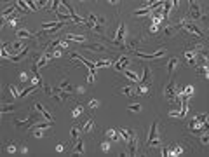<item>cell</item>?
<instances>
[{"instance_id": "1", "label": "cell", "mask_w": 209, "mask_h": 157, "mask_svg": "<svg viewBox=\"0 0 209 157\" xmlns=\"http://www.w3.org/2000/svg\"><path fill=\"white\" fill-rule=\"evenodd\" d=\"M152 147H160V138H159V122L153 121L152 128H150V135L146 140V149H152Z\"/></svg>"}, {"instance_id": "2", "label": "cell", "mask_w": 209, "mask_h": 157, "mask_svg": "<svg viewBox=\"0 0 209 157\" xmlns=\"http://www.w3.org/2000/svg\"><path fill=\"white\" fill-rule=\"evenodd\" d=\"M127 149H129V155L138 154V133L136 131H131V136L127 140Z\"/></svg>"}, {"instance_id": "3", "label": "cell", "mask_w": 209, "mask_h": 157, "mask_svg": "<svg viewBox=\"0 0 209 157\" xmlns=\"http://www.w3.org/2000/svg\"><path fill=\"white\" fill-rule=\"evenodd\" d=\"M197 52H199V47L187 49L183 52V56H185V59H187V63L190 65V66H197V59H195V54H197Z\"/></svg>"}, {"instance_id": "4", "label": "cell", "mask_w": 209, "mask_h": 157, "mask_svg": "<svg viewBox=\"0 0 209 157\" xmlns=\"http://www.w3.org/2000/svg\"><path fill=\"white\" fill-rule=\"evenodd\" d=\"M37 121H38V115L35 114V112H32V114L28 115L26 121H18V119H16V121H14V126H16V128H26V126H30V124H33V122H37Z\"/></svg>"}, {"instance_id": "5", "label": "cell", "mask_w": 209, "mask_h": 157, "mask_svg": "<svg viewBox=\"0 0 209 157\" xmlns=\"http://www.w3.org/2000/svg\"><path fill=\"white\" fill-rule=\"evenodd\" d=\"M188 129H190L192 133H195V135H201L202 131H206V129H207V124H206V122L190 121V124H188Z\"/></svg>"}, {"instance_id": "6", "label": "cell", "mask_w": 209, "mask_h": 157, "mask_svg": "<svg viewBox=\"0 0 209 157\" xmlns=\"http://www.w3.org/2000/svg\"><path fill=\"white\" fill-rule=\"evenodd\" d=\"M183 154V147L181 145H169L164 152H162V155L164 157H169V155H181Z\"/></svg>"}, {"instance_id": "7", "label": "cell", "mask_w": 209, "mask_h": 157, "mask_svg": "<svg viewBox=\"0 0 209 157\" xmlns=\"http://www.w3.org/2000/svg\"><path fill=\"white\" fill-rule=\"evenodd\" d=\"M138 84H145V86H150V84H152V70H150V65L145 66V70H143V78L138 80Z\"/></svg>"}, {"instance_id": "8", "label": "cell", "mask_w": 209, "mask_h": 157, "mask_svg": "<svg viewBox=\"0 0 209 157\" xmlns=\"http://www.w3.org/2000/svg\"><path fill=\"white\" fill-rule=\"evenodd\" d=\"M139 42H141V37H129V38H127V44H125V49L136 51L139 47Z\"/></svg>"}, {"instance_id": "9", "label": "cell", "mask_w": 209, "mask_h": 157, "mask_svg": "<svg viewBox=\"0 0 209 157\" xmlns=\"http://www.w3.org/2000/svg\"><path fill=\"white\" fill-rule=\"evenodd\" d=\"M166 54V49H159L155 51V52H152V54H141V52H136V56L139 58H145V59H155V58H160Z\"/></svg>"}, {"instance_id": "10", "label": "cell", "mask_w": 209, "mask_h": 157, "mask_svg": "<svg viewBox=\"0 0 209 157\" xmlns=\"http://www.w3.org/2000/svg\"><path fill=\"white\" fill-rule=\"evenodd\" d=\"M190 18H192V19H201V18H202L201 9L197 7V4H195V2H190Z\"/></svg>"}, {"instance_id": "11", "label": "cell", "mask_w": 209, "mask_h": 157, "mask_svg": "<svg viewBox=\"0 0 209 157\" xmlns=\"http://www.w3.org/2000/svg\"><path fill=\"white\" fill-rule=\"evenodd\" d=\"M183 28H187L188 32H192V33H194V35H197V37H204V33H202L201 30L197 28V26H195L194 23H183Z\"/></svg>"}, {"instance_id": "12", "label": "cell", "mask_w": 209, "mask_h": 157, "mask_svg": "<svg viewBox=\"0 0 209 157\" xmlns=\"http://www.w3.org/2000/svg\"><path fill=\"white\" fill-rule=\"evenodd\" d=\"M85 47H87V49L96 51V52H103V51H108V49H106V45H103V44H96V42L85 44Z\"/></svg>"}, {"instance_id": "13", "label": "cell", "mask_w": 209, "mask_h": 157, "mask_svg": "<svg viewBox=\"0 0 209 157\" xmlns=\"http://www.w3.org/2000/svg\"><path fill=\"white\" fill-rule=\"evenodd\" d=\"M59 89H61V91H66V93H75L77 91V87H73L68 80H63L61 84H59Z\"/></svg>"}, {"instance_id": "14", "label": "cell", "mask_w": 209, "mask_h": 157, "mask_svg": "<svg viewBox=\"0 0 209 157\" xmlns=\"http://www.w3.org/2000/svg\"><path fill=\"white\" fill-rule=\"evenodd\" d=\"M26 54H28V49L25 47V49H21L19 54H16V56H11V58H7V59H9V61H12V63H18V61H21V59L26 56Z\"/></svg>"}, {"instance_id": "15", "label": "cell", "mask_w": 209, "mask_h": 157, "mask_svg": "<svg viewBox=\"0 0 209 157\" xmlns=\"http://www.w3.org/2000/svg\"><path fill=\"white\" fill-rule=\"evenodd\" d=\"M65 38L66 40H73V42H80V44H85V40H87L84 35H73V33H68Z\"/></svg>"}, {"instance_id": "16", "label": "cell", "mask_w": 209, "mask_h": 157, "mask_svg": "<svg viewBox=\"0 0 209 157\" xmlns=\"http://www.w3.org/2000/svg\"><path fill=\"white\" fill-rule=\"evenodd\" d=\"M16 37H18V38H30V37H33L32 35V33H30V32H28V30H25V28H19L18 30V32H16Z\"/></svg>"}, {"instance_id": "17", "label": "cell", "mask_w": 209, "mask_h": 157, "mask_svg": "<svg viewBox=\"0 0 209 157\" xmlns=\"http://www.w3.org/2000/svg\"><path fill=\"white\" fill-rule=\"evenodd\" d=\"M35 107H37V110H38V112H40V114L44 115V117H45V119H47V121H51V122H52V115L49 114V112H47V110H45V108H44V107H42L40 103H37V105H35Z\"/></svg>"}, {"instance_id": "18", "label": "cell", "mask_w": 209, "mask_h": 157, "mask_svg": "<svg viewBox=\"0 0 209 157\" xmlns=\"http://www.w3.org/2000/svg\"><path fill=\"white\" fill-rule=\"evenodd\" d=\"M4 147H5V149H7V152H9V154H16V150L19 149V147H18V143H16V142H7L5 145H4Z\"/></svg>"}, {"instance_id": "19", "label": "cell", "mask_w": 209, "mask_h": 157, "mask_svg": "<svg viewBox=\"0 0 209 157\" xmlns=\"http://www.w3.org/2000/svg\"><path fill=\"white\" fill-rule=\"evenodd\" d=\"M73 154L84 155V142H82V140H77V142H75V152H73Z\"/></svg>"}, {"instance_id": "20", "label": "cell", "mask_w": 209, "mask_h": 157, "mask_svg": "<svg viewBox=\"0 0 209 157\" xmlns=\"http://www.w3.org/2000/svg\"><path fill=\"white\" fill-rule=\"evenodd\" d=\"M106 136H108V140H111V142H118V133L115 129H108V131H106Z\"/></svg>"}, {"instance_id": "21", "label": "cell", "mask_w": 209, "mask_h": 157, "mask_svg": "<svg viewBox=\"0 0 209 157\" xmlns=\"http://www.w3.org/2000/svg\"><path fill=\"white\" fill-rule=\"evenodd\" d=\"M49 59H51V54H44V56L38 59V63H37V66L38 68H42V66H45V65L49 63Z\"/></svg>"}, {"instance_id": "22", "label": "cell", "mask_w": 209, "mask_h": 157, "mask_svg": "<svg viewBox=\"0 0 209 157\" xmlns=\"http://www.w3.org/2000/svg\"><path fill=\"white\" fill-rule=\"evenodd\" d=\"M176 65H178V59H176V58H171L169 63H167V72H169V75H173V70H174Z\"/></svg>"}, {"instance_id": "23", "label": "cell", "mask_w": 209, "mask_h": 157, "mask_svg": "<svg viewBox=\"0 0 209 157\" xmlns=\"http://www.w3.org/2000/svg\"><path fill=\"white\" fill-rule=\"evenodd\" d=\"M84 131L85 133H91V131H94V119L91 117L89 121L85 122V126H84Z\"/></svg>"}, {"instance_id": "24", "label": "cell", "mask_w": 209, "mask_h": 157, "mask_svg": "<svg viewBox=\"0 0 209 157\" xmlns=\"http://www.w3.org/2000/svg\"><path fill=\"white\" fill-rule=\"evenodd\" d=\"M122 73H124V75H125V77H127V78H131V80H134V82H138V75H136V73H134V72H129V70H124V72H122Z\"/></svg>"}, {"instance_id": "25", "label": "cell", "mask_w": 209, "mask_h": 157, "mask_svg": "<svg viewBox=\"0 0 209 157\" xmlns=\"http://www.w3.org/2000/svg\"><path fill=\"white\" fill-rule=\"evenodd\" d=\"M7 89H9V91L12 93V96H14V98H21V93H19V91H18V87H16V86H12V84H9V86H7Z\"/></svg>"}, {"instance_id": "26", "label": "cell", "mask_w": 209, "mask_h": 157, "mask_svg": "<svg viewBox=\"0 0 209 157\" xmlns=\"http://www.w3.org/2000/svg\"><path fill=\"white\" fill-rule=\"evenodd\" d=\"M118 135H120V138H122L124 142H127L129 136H131V131H127V129H118Z\"/></svg>"}, {"instance_id": "27", "label": "cell", "mask_w": 209, "mask_h": 157, "mask_svg": "<svg viewBox=\"0 0 209 157\" xmlns=\"http://www.w3.org/2000/svg\"><path fill=\"white\" fill-rule=\"evenodd\" d=\"M14 110H16V105H12V103L11 105H4L2 107V114H9V112H14Z\"/></svg>"}, {"instance_id": "28", "label": "cell", "mask_w": 209, "mask_h": 157, "mask_svg": "<svg viewBox=\"0 0 209 157\" xmlns=\"http://www.w3.org/2000/svg\"><path fill=\"white\" fill-rule=\"evenodd\" d=\"M70 136H71V140H73V142H77V140H78V128H77V126H73V128H71V131H70Z\"/></svg>"}, {"instance_id": "29", "label": "cell", "mask_w": 209, "mask_h": 157, "mask_svg": "<svg viewBox=\"0 0 209 157\" xmlns=\"http://www.w3.org/2000/svg\"><path fill=\"white\" fill-rule=\"evenodd\" d=\"M80 114H82V107H80V105H77V107L73 108V112H71V117L77 119V117H80Z\"/></svg>"}, {"instance_id": "30", "label": "cell", "mask_w": 209, "mask_h": 157, "mask_svg": "<svg viewBox=\"0 0 209 157\" xmlns=\"http://www.w3.org/2000/svg\"><path fill=\"white\" fill-rule=\"evenodd\" d=\"M110 65H111L110 59H99V61L96 63V68H101V66H110Z\"/></svg>"}, {"instance_id": "31", "label": "cell", "mask_w": 209, "mask_h": 157, "mask_svg": "<svg viewBox=\"0 0 209 157\" xmlns=\"http://www.w3.org/2000/svg\"><path fill=\"white\" fill-rule=\"evenodd\" d=\"M18 7H21L25 12H32V9L28 5V2H18Z\"/></svg>"}, {"instance_id": "32", "label": "cell", "mask_w": 209, "mask_h": 157, "mask_svg": "<svg viewBox=\"0 0 209 157\" xmlns=\"http://www.w3.org/2000/svg\"><path fill=\"white\" fill-rule=\"evenodd\" d=\"M146 14H150V9H148V5H146L145 9H139V11H136V12H134V16H146Z\"/></svg>"}, {"instance_id": "33", "label": "cell", "mask_w": 209, "mask_h": 157, "mask_svg": "<svg viewBox=\"0 0 209 157\" xmlns=\"http://www.w3.org/2000/svg\"><path fill=\"white\" fill-rule=\"evenodd\" d=\"M174 32H176V30H174V26H171V25H167L166 28H164V33H166L167 37H171L174 33Z\"/></svg>"}, {"instance_id": "34", "label": "cell", "mask_w": 209, "mask_h": 157, "mask_svg": "<svg viewBox=\"0 0 209 157\" xmlns=\"http://www.w3.org/2000/svg\"><path fill=\"white\" fill-rule=\"evenodd\" d=\"M42 87H44V93L47 94V96H51V94H52V91H54V89L49 86V84H42Z\"/></svg>"}, {"instance_id": "35", "label": "cell", "mask_w": 209, "mask_h": 157, "mask_svg": "<svg viewBox=\"0 0 209 157\" xmlns=\"http://www.w3.org/2000/svg\"><path fill=\"white\" fill-rule=\"evenodd\" d=\"M120 93H122V94H132V93H134V89H132V86H127V87H122V89H120Z\"/></svg>"}, {"instance_id": "36", "label": "cell", "mask_w": 209, "mask_h": 157, "mask_svg": "<svg viewBox=\"0 0 209 157\" xmlns=\"http://www.w3.org/2000/svg\"><path fill=\"white\" fill-rule=\"evenodd\" d=\"M129 110H131V112H141V105H138V103H134V105H129Z\"/></svg>"}, {"instance_id": "37", "label": "cell", "mask_w": 209, "mask_h": 157, "mask_svg": "<svg viewBox=\"0 0 209 157\" xmlns=\"http://www.w3.org/2000/svg\"><path fill=\"white\" fill-rule=\"evenodd\" d=\"M206 119H207V114H202V115H197L194 121H197V122H206Z\"/></svg>"}, {"instance_id": "38", "label": "cell", "mask_w": 209, "mask_h": 157, "mask_svg": "<svg viewBox=\"0 0 209 157\" xmlns=\"http://www.w3.org/2000/svg\"><path fill=\"white\" fill-rule=\"evenodd\" d=\"M104 23H106V19H104V16H99L96 19V25H99V26H104Z\"/></svg>"}, {"instance_id": "39", "label": "cell", "mask_w": 209, "mask_h": 157, "mask_svg": "<svg viewBox=\"0 0 209 157\" xmlns=\"http://www.w3.org/2000/svg\"><path fill=\"white\" fill-rule=\"evenodd\" d=\"M101 150H103V152H108V150H110V143L103 142V143H101Z\"/></svg>"}, {"instance_id": "40", "label": "cell", "mask_w": 209, "mask_h": 157, "mask_svg": "<svg viewBox=\"0 0 209 157\" xmlns=\"http://www.w3.org/2000/svg\"><path fill=\"white\" fill-rule=\"evenodd\" d=\"M98 105H99V101H98V100H91L89 101V107L91 108H98Z\"/></svg>"}, {"instance_id": "41", "label": "cell", "mask_w": 209, "mask_h": 157, "mask_svg": "<svg viewBox=\"0 0 209 157\" xmlns=\"http://www.w3.org/2000/svg\"><path fill=\"white\" fill-rule=\"evenodd\" d=\"M169 117H180V110H171V112H169Z\"/></svg>"}, {"instance_id": "42", "label": "cell", "mask_w": 209, "mask_h": 157, "mask_svg": "<svg viewBox=\"0 0 209 157\" xmlns=\"http://www.w3.org/2000/svg\"><path fill=\"white\" fill-rule=\"evenodd\" d=\"M157 30H159V26H157V25H152V26H150V33H157Z\"/></svg>"}, {"instance_id": "43", "label": "cell", "mask_w": 209, "mask_h": 157, "mask_svg": "<svg viewBox=\"0 0 209 157\" xmlns=\"http://www.w3.org/2000/svg\"><path fill=\"white\" fill-rule=\"evenodd\" d=\"M96 19H98V18L94 14H91L89 18H87V21H89V23H96Z\"/></svg>"}, {"instance_id": "44", "label": "cell", "mask_w": 209, "mask_h": 157, "mask_svg": "<svg viewBox=\"0 0 209 157\" xmlns=\"http://www.w3.org/2000/svg\"><path fill=\"white\" fill-rule=\"evenodd\" d=\"M51 56H52V58H59V56H61V51H58V49H56L54 52L51 54Z\"/></svg>"}, {"instance_id": "45", "label": "cell", "mask_w": 209, "mask_h": 157, "mask_svg": "<svg viewBox=\"0 0 209 157\" xmlns=\"http://www.w3.org/2000/svg\"><path fill=\"white\" fill-rule=\"evenodd\" d=\"M19 78H21V82H28V77H26V73H21V75H19Z\"/></svg>"}, {"instance_id": "46", "label": "cell", "mask_w": 209, "mask_h": 157, "mask_svg": "<svg viewBox=\"0 0 209 157\" xmlns=\"http://www.w3.org/2000/svg\"><path fill=\"white\" fill-rule=\"evenodd\" d=\"M63 150H65V145H58L56 147V152H63Z\"/></svg>"}]
</instances>
